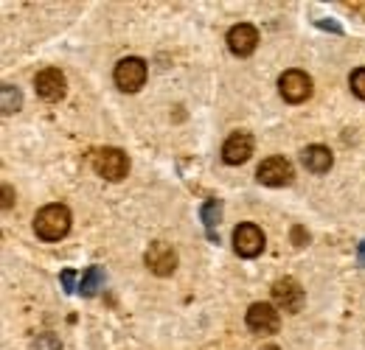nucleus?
<instances>
[{
  "label": "nucleus",
  "mask_w": 365,
  "mask_h": 350,
  "mask_svg": "<svg viewBox=\"0 0 365 350\" xmlns=\"http://www.w3.org/2000/svg\"><path fill=\"white\" fill-rule=\"evenodd\" d=\"M360 263H363V266H365V241H363V244H360Z\"/></svg>",
  "instance_id": "22"
},
{
  "label": "nucleus",
  "mask_w": 365,
  "mask_h": 350,
  "mask_svg": "<svg viewBox=\"0 0 365 350\" xmlns=\"http://www.w3.org/2000/svg\"><path fill=\"white\" fill-rule=\"evenodd\" d=\"M273 297L284 311H298V308L304 306V297L307 295H304V289L292 277H284V280H278L273 286Z\"/></svg>",
  "instance_id": "12"
},
{
  "label": "nucleus",
  "mask_w": 365,
  "mask_h": 350,
  "mask_svg": "<svg viewBox=\"0 0 365 350\" xmlns=\"http://www.w3.org/2000/svg\"><path fill=\"white\" fill-rule=\"evenodd\" d=\"M0 98H3V115H11L14 110L23 107V98H20V90L17 88H9V85H6Z\"/></svg>",
  "instance_id": "15"
},
{
  "label": "nucleus",
  "mask_w": 365,
  "mask_h": 350,
  "mask_svg": "<svg viewBox=\"0 0 365 350\" xmlns=\"http://www.w3.org/2000/svg\"><path fill=\"white\" fill-rule=\"evenodd\" d=\"M349 85H351V90H354V95H357V98H363V101H365V68H357V70L351 73Z\"/></svg>",
  "instance_id": "17"
},
{
  "label": "nucleus",
  "mask_w": 365,
  "mask_h": 350,
  "mask_svg": "<svg viewBox=\"0 0 365 350\" xmlns=\"http://www.w3.org/2000/svg\"><path fill=\"white\" fill-rule=\"evenodd\" d=\"M259 45V31L250 23H239L228 31V48L236 56H250Z\"/></svg>",
  "instance_id": "11"
},
{
  "label": "nucleus",
  "mask_w": 365,
  "mask_h": 350,
  "mask_svg": "<svg viewBox=\"0 0 365 350\" xmlns=\"http://www.w3.org/2000/svg\"><path fill=\"white\" fill-rule=\"evenodd\" d=\"M115 85L124 92H138L146 85V62L138 56H127L115 65Z\"/></svg>",
  "instance_id": "5"
},
{
  "label": "nucleus",
  "mask_w": 365,
  "mask_h": 350,
  "mask_svg": "<svg viewBox=\"0 0 365 350\" xmlns=\"http://www.w3.org/2000/svg\"><path fill=\"white\" fill-rule=\"evenodd\" d=\"M68 230H71V211L65 205H46L34 216V233L43 241H59L68 235Z\"/></svg>",
  "instance_id": "1"
},
{
  "label": "nucleus",
  "mask_w": 365,
  "mask_h": 350,
  "mask_svg": "<svg viewBox=\"0 0 365 350\" xmlns=\"http://www.w3.org/2000/svg\"><path fill=\"white\" fill-rule=\"evenodd\" d=\"M233 250H236V255H242V258H256V255H262V250H264V233H262V227H256L253 221L239 224V227L233 230Z\"/></svg>",
  "instance_id": "3"
},
{
  "label": "nucleus",
  "mask_w": 365,
  "mask_h": 350,
  "mask_svg": "<svg viewBox=\"0 0 365 350\" xmlns=\"http://www.w3.org/2000/svg\"><path fill=\"white\" fill-rule=\"evenodd\" d=\"M93 169L98 176H104L110 182H118V179L130 174V157L121 149H101L93 157Z\"/></svg>",
  "instance_id": "2"
},
{
  "label": "nucleus",
  "mask_w": 365,
  "mask_h": 350,
  "mask_svg": "<svg viewBox=\"0 0 365 350\" xmlns=\"http://www.w3.org/2000/svg\"><path fill=\"white\" fill-rule=\"evenodd\" d=\"M34 90H37V95H40L43 101H59V98L68 92V82H65V76H62L59 70L48 68L43 73H37Z\"/></svg>",
  "instance_id": "10"
},
{
  "label": "nucleus",
  "mask_w": 365,
  "mask_h": 350,
  "mask_svg": "<svg viewBox=\"0 0 365 350\" xmlns=\"http://www.w3.org/2000/svg\"><path fill=\"white\" fill-rule=\"evenodd\" d=\"M222 219V205L220 202H205L202 205V221H205V227H217Z\"/></svg>",
  "instance_id": "16"
},
{
  "label": "nucleus",
  "mask_w": 365,
  "mask_h": 350,
  "mask_svg": "<svg viewBox=\"0 0 365 350\" xmlns=\"http://www.w3.org/2000/svg\"><path fill=\"white\" fill-rule=\"evenodd\" d=\"M104 286V269L101 266H91L85 275H82V283H79V292L85 297H93L98 289Z\"/></svg>",
  "instance_id": "14"
},
{
  "label": "nucleus",
  "mask_w": 365,
  "mask_h": 350,
  "mask_svg": "<svg viewBox=\"0 0 365 350\" xmlns=\"http://www.w3.org/2000/svg\"><path fill=\"white\" fill-rule=\"evenodd\" d=\"M292 241L301 247V244H307V241H309V233H307L304 227H292Z\"/></svg>",
  "instance_id": "19"
},
{
  "label": "nucleus",
  "mask_w": 365,
  "mask_h": 350,
  "mask_svg": "<svg viewBox=\"0 0 365 350\" xmlns=\"http://www.w3.org/2000/svg\"><path fill=\"white\" fill-rule=\"evenodd\" d=\"M278 92L284 101L289 104H301L312 95V79L304 73V70H287L281 79H278Z\"/></svg>",
  "instance_id": "7"
},
{
  "label": "nucleus",
  "mask_w": 365,
  "mask_h": 350,
  "mask_svg": "<svg viewBox=\"0 0 365 350\" xmlns=\"http://www.w3.org/2000/svg\"><path fill=\"white\" fill-rule=\"evenodd\" d=\"M73 269H62V286H65V292H73Z\"/></svg>",
  "instance_id": "20"
},
{
  "label": "nucleus",
  "mask_w": 365,
  "mask_h": 350,
  "mask_svg": "<svg viewBox=\"0 0 365 350\" xmlns=\"http://www.w3.org/2000/svg\"><path fill=\"white\" fill-rule=\"evenodd\" d=\"M143 261H146L152 275L169 277V275L178 269V253H175V247L166 244V241H152L149 250H146V255H143Z\"/></svg>",
  "instance_id": "4"
},
{
  "label": "nucleus",
  "mask_w": 365,
  "mask_h": 350,
  "mask_svg": "<svg viewBox=\"0 0 365 350\" xmlns=\"http://www.w3.org/2000/svg\"><path fill=\"white\" fill-rule=\"evenodd\" d=\"M331 152L326 149V146H307L304 152H301V163L312 171V174H326L329 169H331Z\"/></svg>",
  "instance_id": "13"
},
{
  "label": "nucleus",
  "mask_w": 365,
  "mask_h": 350,
  "mask_svg": "<svg viewBox=\"0 0 365 350\" xmlns=\"http://www.w3.org/2000/svg\"><path fill=\"white\" fill-rule=\"evenodd\" d=\"M34 350H62V345H59V339H56L53 334H43V336L34 342Z\"/></svg>",
  "instance_id": "18"
},
{
  "label": "nucleus",
  "mask_w": 365,
  "mask_h": 350,
  "mask_svg": "<svg viewBox=\"0 0 365 350\" xmlns=\"http://www.w3.org/2000/svg\"><path fill=\"white\" fill-rule=\"evenodd\" d=\"M247 328L253 331V334H259V336H270L278 331V311H275L270 303H253V306L247 308Z\"/></svg>",
  "instance_id": "8"
},
{
  "label": "nucleus",
  "mask_w": 365,
  "mask_h": 350,
  "mask_svg": "<svg viewBox=\"0 0 365 350\" xmlns=\"http://www.w3.org/2000/svg\"><path fill=\"white\" fill-rule=\"evenodd\" d=\"M250 154H253V137H250L247 132H233L228 140H225V146H222V160H225L228 166H242V163H247Z\"/></svg>",
  "instance_id": "9"
},
{
  "label": "nucleus",
  "mask_w": 365,
  "mask_h": 350,
  "mask_svg": "<svg viewBox=\"0 0 365 350\" xmlns=\"http://www.w3.org/2000/svg\"><path fill=\"white\" fill-rule=\"evenodd\" d=\"M259 182L262 185H270V188H284V185H289L292 179H295V169H292V163L287 160V157H267V160H262V166H259Z\"/></svg>",
  "instance_id": "6"
},
{
  "label": "nucleus",
  "mask_w": 365,
  "mask_h": 350,
  "mask_svg": "<svg viewBox=\"0 0 365 350\" xmlns=\"http://www.w3.org/2000/svg\"><path fill=\"white\" fill-rule=\"evenodd\" d=\"M3 208H6V211L11 208V188H9V185H3Z\"/></svg>",
  "instance_id": "21"
}]
</instances>
